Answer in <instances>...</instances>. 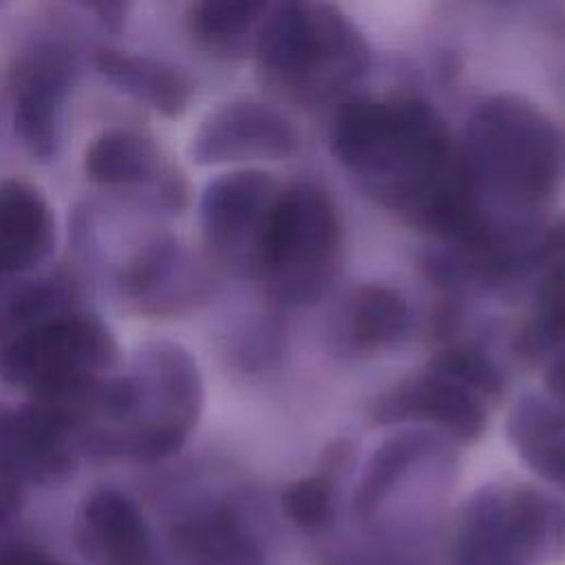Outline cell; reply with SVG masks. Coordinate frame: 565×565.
Wrapping results in <instances>:
<instances>
[{
    "mask_svg": "<svg viewBox=\"0 0 565 565\" xmlns=\"http://www.w3.org/2000/svg\"><path fill=\"white\" fill-rule=\"evenodd\" d=\"M137 404L130 422L95 441L88 452L157 461L190 439L203 411V377L188 349L172 340H150L135 351Z\"/></svg>",
    "mask_w": 565,
    "mask_h": 565,
    "instance_id": "8992f818",
    "label": "cell"
},
{
    "mask_svg": "<svg viewBox=\"0 0 565 565\" xmlns=\"http://www.w3.org/2000/svg\"><path fill=\"white\" fill-rule=\"evenodd\" d=\"M55 249V214L29 181L0 179V280L40 267Z\"/></svg>",
    "mask_w": 565,
    "mask_h": 565,
    "instance_id": "5bb4252c",
    "label": "cell"
},
{
    "mask_svg": "<svg viewBox=\"0 0 565 565\" xmlns=\"http://www.w3.org/2000/svg\"><path fill=\"white\" fill-rule=\"evenodd\" d=\"M117 360V340L102 318L62 309L0 349V380L31 399L68 402L110 375Z\"/></svg>",
    "mask_w": 565,
    "mask_h": 565,
    "instance_id": "5b68a950",
    "label": "cell"
},
{
    "mask_svg": "<svg viewBox=\"0 0 565 565\" xmlns=\"http://www.w3.org/2000/svg\"><path fill=\"white\" fill-rule=\"evenodd\" d=\"M437 461H455V455L439 435L428 430H402L382 441L366 461L355 488L353 505L358 516L371 519L404 481Z\"/></svg>",
    "mask_w": 565,
    "mask_h": 565,
    "instance_id": "e0dca14e",
    "label": "cell"
},
{
    "mask_svg": "<svg viewBox=\"0 0 565 565\" xmlns=\"http://www.w3.org/2000/svg\"><path fill=\"white\" fill-rule=\"evenodd\" d=\"M88 11L106 31L119 33L130 15L135 0H64Z\"/></svg>",
    "mask_w": 565,
    "mask_h": 565,
    "instance_id": "484cf974",
    "label": "cell"
},
{
    "mask_svg": "<svg viewBox=\"0 0 565 565\" xmlns=\"http://www.w3.org/2000/svg\"><path fill=\"white\" fill-rule=\"evenodd\" d=\"M0 565H68L51 554H44L33 547H0Z\"/></svg>",
    "mask_w": 565,
    "mask_h": 565,
    "instance_id": "4316f807",
    "label": "cell"
},
{
    "mask_svg": "<svg viewBox=\"0 0 565 565\" xmlns=\"http://www.w3.org/2000/svg\"><path fill=\"white\" fill-rule=\"evenodd\" d=\"M278 192V181L258 168H236L214 177L199 201L207 249L227 267L254 274L256 252Z\"/></svg>",
    "mask_w": 565,
    "mask_h": 565,
    "instance_id": "9c48e42d",
    "label": "cell"
},
{
    "mask_svg": "<svg viewBox=\"0 0 565 565\" xmlns=\"http://www.w3.org/2000/svg\"><path fill=\"white\" fill-rule=\"evenodd\" d=\"M457 159L475 214L468 252L532 256L545 230L541 212L565 174V139L556 124L523 97H488L470 115Z\"/></svg>",
    "mask_w": 565,
    "mask_h": 565,
    "instance_id": "6da1fadb",
    "label": "cell"
},
{
    "mask_svg": "<svg viewBox=\"0 0 565 565\" xmlns=\"http://www.w3.org/2000/svg\"><path fill=\"white\" fill-rule=\"evenodd\" d=\"M508 439L539 477L565 488V404L550 395L521 397L508 417Z\"/></svg>",
    "mask_w": 565,
    "mask_h": 565,
    "instance_id": "ffe728a7",
    "label": "cell"
},
{
    "mask_svg": "<svg viewBox=\"0 0 565 565\" xmlns=\"http://www.w3.org/2000/svg\"><path fill=\"white\" fill-rule=\"evenodd\" d=\"M269 0H194L188 9V31L212 53H234L256 40Z\"/></svg>",
    "mask_w": 565,
    "mask_h": 565,
    "instance_id": "603a6c76",
    "label": "cell"
},
{
    "mask_svg": "<svg viewBox=\"0 0 565 565\" xmlns=\"http://www.w3.org/2000/svg\"><path fill=\"white\" fill-rule=\"evenodd\" d=\"M75 545L88 565H161L137 503L115 488L90 492L75 516Z\"/></svg>",
    "mask_w": 565,
    "mask_h": 565,
    "instance_id": "7c38bea8",
    "label": "cell"
},
{
    "mask_svg": "<svg viewBox=\"0 0 565 565\" xmlns=\"http://www.w3.org/2000/svg\"><path fill=\"white\" fill-rule=\"evenodd\" d=\"M448 565H525L510 541L505 490L483 486L459 510Z\"/></svg>",
    "mask_w": 565,
    "mask_h": 565,
    "instance_id": "d6986e66",
    "label": "cell"
},
{
    "mask_svg": "<svg viewBox=\"0 0 565 565\" xmlns=\"http://www.w3.org/2000/svg\"><path fill=\"white\" fill-rule=\"evenodd\" d=\"M344 327L351 344L362 351L395 349L411 335V307L397 289L382 282H366L349 296Z\"/></svg>",
    "mask_w": 565,
    "mask_h": 565,
    "instance_id": "7402d4cb",
    "label": "cell"
},
{
    "mask_svg": "<svg viewBox=\"0 0 565 565\" xmlns=\"http://www.w3.org/2000/svg\"><path fill=\"white\" fill-rule=\"evenodd\" d=\"M298 132L274 106L234 99L207 113L190 137L188 154L196 166L280 161L296 152Z\"/></svg>",
    "mask_w": 565,
    "mask_h": 565,
    "instance_id": "8fae6325",
    "label": "cell"
},
{
    "mask_svg": "<svg viewBox=\"0 0 565 565\" xmlns=\"http://www.w3.org/2000/svg\"><path fill=\"white\" fill-rule=\"evenodd\" d=\"M532 269V309L519 327L514 349L523 360H543L565 344V216L543 230Z\"/></svg>",
    "mask_w": 565,
    "mask_h": 565,
    "instance_id": "9a60e30c",
    "label": "cell"
},
{
    "mask_svg": "<svg viewBox=\"0 0 565 565\" xmlns=\"http://www.w3.org/2000/svg\"><path fill=\"white\" fill-rule=\"evenodd\" d=\"M7 2H9V0H0V9H2Z\"/></svg>",
    "mask_w": 565,
    "mask_h": 565,
    "instance_id": "f546056e",
    "label": "cell"
},
{
    "mask_svg": "<svg viewBox=\"0 0 565 565\" xmlns=\"http://www.w3.org/2000/svg\"><path fill=\"white\" fill-rule=\"evenodd\" d=\"M77 73V53L62 40H40L18 57L11 71V124L33 161L49 163L60 154L64 108Z\"/></svg>",
    "mask_w": 565,
    "mask_h": 565,
    "instance_id": "ba28073f",
    "label": "cell"
},
{
    "mask_svg": "<svg viewBox=\"0 0 565 565\" xmlns=\"http://www.w3.org/2000/svg\"><path fill=\"white\" fill-rule=\"evenodd\" d=\"M349 450H329L327 470L287 483L280 492L282 514L307 532H322L335 521V472L347 463Z\"/></svg>",
    "mask_w": 565,
    "mask_h": 565,
    "instance_id": "cb8c5ba5",
    "label": "cell"
},
{
    "mask_svg": "<svg viewBox=\"0 0 565 565\" xmlns=\"http://www.w3.org/2000/svg\"><path fill=\"white\" fill-rule=\"evenodd\" d=\"M24 499V486L0 477V530L18 514Z\"/></svg>",
    "mask_w": 565,
    "mask_h": 565,
    "instance_id": "83f0119b",
    "label": "cell"
},
{
    "mask_svg": "<svg viewBox=\"0 0 565 565\" xmlns=\"http://www.w3.org/2000/svg\"><path fill=\"white\" fill-rule=\"evenodd\" d=\"M342 227L333 201L316 185L280 188L269 212L254 274L291 307L318 302L335 282Z\"/></svg>",
    "mask_w": 565,
    "mask_h": 565,
    "instance_id": "277c9868",
    "label": "cell"
},
{
    "mask_svg": "<svg viewBox=\"0 0 565 565\" xmlns=\"http://www.w3.org/2000/svg\"><path fill=\"white\" fill-rule=\"evenodd\" d=\"M95 66L113 88L163 117L174 119L190 106V79L163 60L104 46L95 53Z\"/></svg>",
    "mask_w": 565,
    "mask_h": 565,
    "instance_id": "ac0fdd59",
    "label": "cell"
},
{
    "mask_svg": "<svg viewBox=\"0 0 565 565\" xmlns=\"http://www.w3.org/2000/svg\"><path fill=\"white\" fill-rule=\"evenodd\" d=\"M84 174L113 190H128L157 210L181 212L188 203V183L159 143L132 128L99 132L84 152Z\"/></svg>",
    "mask_w": 565,
    "mask_h": 565,
    "instance_id": "30bf717a",
    "label": "cell"
},
{
    "mask_svg": "<svg viewBox=\"0 0 565 565\" xmlns=\"http://www.w3.org/2000/svg\"><path fill=\"white\" fill-rule=\"evenodd\" d=\"M254 51L263 79L282 97L327 104L369 71L362 31L324 0H282L267 13Z\"/></svg>",
    "mask_w": 565,
    "mask_h": 565,
    "instance_id": "3957f363",
    "label": "cell"
},
{
    "mask_svg": "<svg viewBox=\"0 0 565 565\" xmlns=\"http://www.w3.org/2000/svg\"><path fill=\"white\" fill-rule=\"evenodd\" d=\"M428 371L472 391L481 399H497L505 388L497 362L475 344H450L437 351L428 362Z\"/></svg>",
    "mask_w": 565,
    "mask_h": 565,
    "instance_id": "d4e9b609",
    "label": "cell"
},
{
    "mask_svg": "<svg viewBox=\"0 0 565 565\" xmlns=\"http://www.w3.org/2000/svg\"><path fill=\"white\" fill-rule=\"evenodd\" d=\"M338 163L384 207L444 238L461 210L457 146L439 117L413 95L355 97L331 128Z\"/></svg>",
    "mask_w": 565,
    "mask_h": 565,
    "instance_id": "7a4b0ae2",
    "label": "cell"
},
{
    "mask_svg": "<svg viewBox=\"0 0 565 565\" xmlns=\"http://www.w3.org/2000/svg\"><path fill=\"white\" fill-rule=\"evenodd\" d=\"M82 452V422L66 402L0 404V477L26 486L66 481Z\"/></svg>",
    "mask_w": 565,
    "mask_h": 565,
    "instance_id": "52a82bcc",
    "label": "cell"
},
{
    "mask_svg": "<svg viewBox=\"0 0 565 565\" xmlns=\"http://www.w3.org/2000/svg\"><path fill=\"white\" fill-rule=\"evenodd\" d=\"M373 417L380 424H426L459 441H475L488 428L483 399L430 371L384 393Z\"/></svg>",
    "mask_w": 565,
    "mask_h": 565,
    "instance_id": "4fadbf2b",
    "label": "cell"
},
{
    "mask_svg": "<svg viewBox=\"0 0 565 565\" xmlns=\"http://www.w3.org/2000/svg\"><path fill=\"white\" fill-rule=\"evenodd\" d=\"M508 532L525 565H558L565 561V503L521 486L505 492Z\"/></svg>",
    "mask_w": 565,
    "mask_h": 565,
    "instance_id": "44dd1931",
    "label": "cell"
},
{
    "mask_svg": "<svg viewBox=\"0 0 565 565\" xmlns=\"http://www.w3.org/2000/svg\"><path fill=\"white\" fill-rule=\"evenodd\" d=\"M172 539L188 565H267L256 530L227 501L210 503L185 514L177 521Z\"/></svg>",
    "mask_w": 565,
    "mask_h": 565,
    "instance_id": "2e32d148",
    "label": "cell"
},
{
    "mask_svg": "<svg viewBox=\"0 0 565 565\" xmlns=\"http://www.w3.org/2000/svg\"><path fill=\"white\" fill-rule=\"evenodd\" d=\"M340 565H373V563H364V561H347V563H340Z\"/></svg>",
    "mask_w": 565,
    "mask_h": 565,
    "instance_id": "f1b7e54d",
    "label": "cell"
}]
</instances>
